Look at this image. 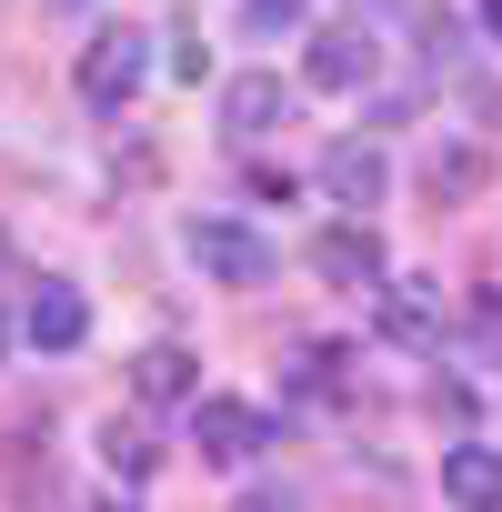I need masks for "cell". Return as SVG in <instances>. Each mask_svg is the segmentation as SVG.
Returning <instances> with one entry per match:
<instances>
[{
    "label": "cell",
    "instance_id": "ac0fdd59",
    "mask_svg": "<svg viewBox=\"0 0 502 512\" xmlns=\"http://www.w3.org/2000/svg\"><path fill=\"white\" fill-rule=\"evenodd\" d=\"M101 512H131V502H101Z\"/></svg>",
    "mask_w": 502,
    "mask_h": 512
},
{
    "label": "cell",
    "instance_id": "8992f818",
    "mask_svg": "<svg viewBox=\"0 0 502 512\" xmlns=\"http://www.w3.org/2000/svg\"><path fill=\"white\" fill-rule=\"evenodd\" d=\"M322 191H332L342 211H382V191H392V161H382V141L342 131V141L322 151Z\"/></svg>",
    "mask_w": 502,
    "mask_h": 512
},
{
    "label": "cell",
    "instance_id": "30bf717a",
    "mask_svg": "<svg viewBox=\"0 0 502 512\" xmlns=\"http://www.w3.org/2000/svg\"><path fill=\"white\" fill-rule=\"evenodd\" d=\"M482 181H492V151H482V141H432V151H422V191H432L442 211L482 201Z\"/></svg>",
    "mask_w": 502,
    "mask_h": 512
},
{
    "label": "cell",
    "instance_id": "2e32d148",
    "mask_svg": "<svg viewBox=\"0 0 502 512\" xmlns=\"http://www.w3.org/2000/svg\"><path fill=\"white\" fill-rule=\"evenodd\" d=\"M241 512H302V502H292V492H251Z\"/></svg>",
    "mask_w": 502,
    "mask_h": 512
},
{
    "label": "cell",
    "instance_id": "5bb4252c",
    "mask_svg": "<svg viewBox=\"0 0 502 512\" xmlns=\"http://www.w3.org/2000/svg\"><path fill=\"white\" fill-rule=\"evenodd\" d=\"M241 31H251V41H282V31H302V0H241Z\"/></svg>",
    "mask_w": 502,
    "mask_h": 512
},
{
    "label": "cell",
    "instance_id": "7c38bea8",
    "mask_svg": "<svg viewBox=\"0 0 502 512\" xmlns=\"http://www.w3.org/2000/svg\"><path fill=\"white\" fill-rule=\"evenodd\" d=\"M442 502L452 512H502V452L492 442H452L442 452Z\"/></svg>",
    "mask_w": 502,
    "mask_h": 512
},
{
    "label": "cell",
    "instance_id": "8fae6325",
    "mask_svg": "<svg viewBox=\"0 0 502 512\" xmlns=\"http://www.w3.org/2000/svg\"><path fill=\"white\" fill-rule=\"evenodd\" d=\"M382 332L402 352H442V282H382Z\"/></svg>",
    "mask_w": 502,
    "mask_h": 512
},
{
    "label": "cell",
    "instance_id": "5b68a950",
    "mask_svg": "<svg viewBox=\"0 0 502 512\" xmlns=\"http://www.w3.org/2000/svg\"><path fill=\"white\" fill-rule=\"evenodd\" d=\"M312 272H322L332 292H372V302H382V282H392L382 231H372V221H332V231L312 241Z\"/></svg>",
    "mask_w": 502,
    "mask_h": 512
},
{
    "label": "cell",
    "instance_id": "ba28073f",
    "mask_svg": "<svg viewBox=\"0 0 502 512\" xmlns=\"http://www.w3.org/2000/svg\"><path fill=\"white\" fill-rule=\"evenodd\" d=\"M131 402H151V412H191V402H201V362H191L181 342H141V362H131Z\"/></svg>",
    "mask_w": 502,
    "mask_h": 512
},
{
    "label": "cell",
    "instance_id": "4fadbf2b",
    "mask_svg": "<svg viewBox=\"0 0 502 512\" xmlns=\"http://www.w3.org/2000/svg\"><path fill=\"white\" fill-rule=\"evenodd\" d=\"M101 452H111V472H121V482H141V472L161 462V452H151V432H131V422H111V432H101Z\"/></svg>",
    "mask_w": 502,
    "mask_h": 512
},
{
    "label": "cell",
    "instance_id": "e0dca14e",
    "mask_svg": "<svg viewBox=\"0 0 502 512\" xmlns=\"http://www.w3.org/2000/svg\"><path fill=\"white\" fill-rule=\"evenodd\" d=\"M482 31H492V41H502V0H482Z\"/></svg>",
    "mask_w": 502,
    "mask_h": 512
},
{
    "label": "cell",
    "instance_id": "7a4b0ae2",
    "mask_svg": "<svg viewBox=\"0 0 502 512\" xmlns=\"http://www.w3.org/2000/svg\"><path fill=\"white\" fill-rule=\"evenodd\" d=\"M191 442H201V462L241 472V462L272 452V422L251 412V402H231V392H201V402H191Z\"/></svg>",
    "mask_w": 502,
    "mask_h": 512
},
{
    "label": "cell",
    "instance_id": "9c48e42d",
    "mask_svg": "<svg viewBox=\"0 0 502 512\" xmlns=\"http://www.w3.org/2000/svg\"><path fill=\"white\" fill-rule=\"evenodd\" d=\"M21 332H31L41 352H81V342H91V302H81L71 282H31V302H21Z\"/></svg>",
    "mask_w": 502,
    "mask_h": 512
},
{
    "label": "cell",
    "instance_id": "52a82bcc",
    "mask_svg": "<svg viewBox=\"0 0 502 512\" xmlns=\"http://www.w3.org/2000/svg\"><path fill=\"white\" fill-rule=\"evenodd\" d=\"M221 131H231V141H272V131H292L282 71H241V81H221Z\"/></svg>",
    "mask_w": 502,
    "mask_h": 512
},
{
    "label": "cell",
    "instance_id": "3957f363",
    "mask_svg": "<svg viewBox=\"0 0 502 512\" xmlns=\"http://www.w3.org/2000/svg\"><path fill=\"white\" fill-rule=\"evenodd\" d=\"M372 71H382L372 21H322V31H312V61H302L312 91H372Z\"/></svg>",
    "mask_w": 502,
    "mask_h": 512
},
{
    "label": "cell",
    "instance_id": "9a60e30c",
    "mask_svg": "<svg viewBox=\"0 0 502 512\" xmlns=\"http://www.w3.org/2000/svg\"><path fill=\"white\" fill-rule=\"evenodd\" d=\"M472 342L482 362H502V292H472Z\"/></svg>",
    "mask_w": 502,
    "mask_h": 512
},
{
    "label": "cell",
    "instance_id": "277c9868",
    "mask_svg": "<svg viewBox=\"0 0 502 512\" xmlns=\"http://www.w3.org/2000/svg\"><path fill=\"white\" fill-rule=\"evenodd\" d=\"M141 81H151V41H141V31H101V41L81 51V101H91V111H131Z\"/></svg>",
    "mask_w": 502,
    "mask_h": 512
},
{
    "label": "cell",
    "instance_id": "6da1fadb",
    "mask_svg": "<svg viewBox=\"0 0 502 512\" xmlns=\"http://www.w3.org/2000/svg\"><path fill=\"white\" fill-rule=\"evenodd\" d=\"M191 262H201L221 292H262V282L282 272V251L251 231V221H231V211H201V221H191Z\"/></svg>",
    "mask_w": 502,
    "mask_h": 512
}]
</instances>
